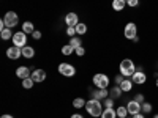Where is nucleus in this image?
Wrapping results in <instances>:
<instances>
[{
  "mask_svg": "<svg viewBox=\"0 0 158 118\" xmlns=\"http://www.w3.org/2000/svg\"><path fill=\"white\" fill-rule=\"evenodd\" d=\"M131 81H133V84H136V85H142V84H146V81H147V76H146V73L142 71V68H138L136 69V73L131 76Z\"/></svg>",
  "mask_w": 158,
  "mask_h": 118,
  "instance_id": "obj_8",
  "label": "nucleus"
},
{
  "mask_svg": "<svg viewBox=\"0 0 158 118\" xmlns=\"http://www.w3.org/2000/svg\"><path fill=\"white\" fill-rule=\"evenodd\" d=\"M74 52H76V55H77V57H82V55L85 54V49H84V47L81 46V47H77V49H76Z\"/></svg>",
  "mask_w": 158,
  "mask_h": 118,
  "instance_id": "obj_32",
  "label": "nucleus"
},
{
  "mask_svg": "<svg viewBox=\"0 0 158 118\" xmlns=\"http://www.w3.org/2000/svg\"><path fill=\"white\" fill-rule=\"evenodd\" d=\"M73 50H74V47H71L70 44H65V46L62 47V54L68 57V55H71V54H73Z\"/></svg>",
  "mask_w": 158,
  "mask_h": 118,
  "instance_id": "obj_28",
  "label": "nucleus"
},
{
  "mask_svg": "<svg viewBox=\"0 0 158 118\" xmlns=\"http://www.w3.org/2000/svg\"><path fill=\"white\" fill-rule=\"evenodd\" d=\"M156 87H158V77H156Z\"/></svg>",
  "mask_w": 158,
  "mask_h": 118,
  "instance_id": "obj_39",
  "label": "nucleus"
},
{
  "mask_svg": "<svg viewBox=\"0 0 158 118\" xmlns=\"http://www.w3.org/2000/svg\"><path fill=\"white\" fill-rule=\"evenodd\" d=\"M152 104L150 102H142V106H141V112L142 113H150L152 112Z\"/></svg>",
  "mask_w": 158,
  "mask_h": 118,
  "instance_id": "obj_27",
  "label": "nucleus"
},
{
  "mask_svg": "<svg viewBox=\"0 0 158 118\" xmlns=\"http://www.w3.org/2000/svg\"><path fill=\"white\" fill-rule=\"evenodd\" d=\"M35 82H44V79H46V71L44 69H35L30 76Z\"/></svg>",
  "mask_w": 158,
  "mask_h": 118,
  "instance_id": "obj_12",
  "label": "nucleus"
},
{
  "mask_svg": "<svg viewBox=\"0 0 158 118\" xmlns=\"http://www.w3.org/2000/svg\"><path fill=\"white\" fill-rule=\"evenodd\" d=\"M85 110L89 112V115L90 116H101V113H103V104L100 102V99H95V98H92V99H89L87 102H85Z\"/></svg>",
  "mask_w": 158,
  "mask_h": 118,
  "instance_id": "obj_1",
  "label": "nucleus"
},
{
  "mask_svg": "<svg viewBox=\"0 0 158 118\" xmlns=\"http://www.w3.org/2000/svg\"><path fill=\"white\" fill-rule=\"evenodd\" d=\"M120 88H122L123 93H130L131 88H133V81H131V79H123V82L120 84Z\"/></svg>",
  "mask_w": 158,
  "mask_h": 118,
  "instance_id": "obj_17",
  "label": "nucleus"
},
{
  "mask_svg": "<svg viewBox=\"0 0 158 118\" xmlns=\"http://www.w3.org/2000/svg\"><path fill=\"white\" fill-rule=\"evenodd\" d=\"M67 35H68L70 38H73L74 35H77V33H76V27H68V29H67Z\"/></svg>",
  "mask_w": 158,
  "mask_h": 118,
  "instance_id": "obj_31",
  "label": "nucleus"
},
{
  "mask_svg": "<svg viewBox=\"0 0 158 118\" xmlns=\"http://www.w3.org/2000/svg\"><path fill=\"white\" fill-rule=\"evenodd\" d=\"M92 82H94V85L97 88H108L109 85V77L106 74H103V73H97L94 76V79H92Z\"/></svg>",
  "mask_w": 158,
  "mask_h": 118,
  "instance_id": "obj_3",
  "label": "nucleus"
},
{
  "mask_svg": "<svg viewBox=\"0 0 158 118\" xmlns=\"http://www.w3.org/2000/svg\"><path fill=\"white\" fill-rule=\"evenodd\" d=\"M153 118H158V113H156V115H155V116H153Z\"/></svg>",
  "mask_w": 158,
  "mask_h": 118,
  "instance_id": "obj_40",
  "label": "nucleus"
},
{
  "mask_svg": "<svg viewBox=\"0 0 158 118\" xmlns=\"http://www.w3.org/2000/svg\"><path fill=\"white\" fill-rule=\"evenodd\" d=\"M133 118H146V116H144V113H142V112H139V113L133 115Z\"/></svg>",
  "mask_w": 158,
  "mask_h": 118,
  "instance_id": "obj_36",
  "label": "nucleus"
},
{
  "mask_svg": "<svg viewBox=\"0 0 158 118\" xmlns=\"http://www.w3.org/2000/svg\"><path fill=\"white\" fill-rule=\"evenodd\" d=\"M6 57H8L10 60H18V58H21V57H22V49L18 47V46L8 47V49H6Z\"/></svg>",
  "mask_w": 158,
  "mask_h": 118,
  "instance_id": "obj_9",
  "label": "nucleus"
},
{
  "mask_svg": "<svg viewBox=\"0 0 158 118\" xmlns=\"http://www.w3.org/2000/svg\"><path fill=\"white\" fill-rule=\"evenodd\" d=\"M135 101H138L139 104H142V102H146V101H144V95H142V93H138V95L135 96Z\"/></svg>",
  "mask_w": 158,
  "mask_h": 118,
  "instance_id": "obj_34",
  "label": "nucleus"
},
{
  "mask_svg": "<svg viewBox=\"0 0 158 118\" xmlns=\"http://www.w3.org/2000/svg\"><path fill=\"white\" fill-rule=\"evenodd\" d=\"M70 118H84V116H82V115H79V113H73Z\"/></svg>",
  "mask_w": 158,
  "mask_h": 118,
  "instance_id": "obj_37",
  "label": "nucleus"
},
{
  "mask_svg": "<svg viewBox=\"0 0 158 118\" xmlns=\"http://www.w3.org/2000/svg\"><path fill=\"white\" fill-rule=\"evenodd\" d=\"M117 118H127L130 113H128V109H127V106H120L117 110Z\"/></svg>",
  "mask_w": 158,
  "mask_h": 118,
  "instance_id": "obj_23",
  "label": "nucleus"
},
{
  "mask_svg": "<svg viewBox=\"0 0 158 118\" xmlns=\"http://www.w3.org/2000/svg\"><path fill=\"white\" fill-rule=\"evenodd\" d=\"M32 36H33V39H40V38H41V32H40V30H35V32L32 33Z\"/></svg>",
  "mask_w": 158,
  "mask_h": 118,
  "instance_id": "obj_35",
  "label": "nucleus"
},
{
  "mask_svg": "<svg viewBox=\"0 0 158 118\" xmlns=\"http://www.w3.org/2000/svg\"><path fill=\"white\" fill-rule=\"evenodd\" d=\"M139 5V0H127V6L130 8H136Z\"/></svg>",
  "mask_w": 158,
  "mask_h": 118,
  "instance_id": "obj_30",
  "label": "nucleus"
},
{
  "mask_svg": "<svg viewBox=\"0 0 158 118\" xmlns=\"http://www.w3.org/2000/svg\"><path fill=\"white\" fill-rule=\"evenodd\" d=\"M0 118H15V116H13V115H2Z\"/></svg>",
  "mask_w": 158,
  "mask_h": 118,
  "instance_id": "obj_38",
  "label": "nucleus"
},
{
  "mask_svg": "<svg viewBox=\"0 0 158 118\" xmlns=\"http://www.w3.org/2000/svg\"><path fill=\"white\" fill-rule=\"evenodd\" d=\"M127 118H133V116H127Z\"/></svg>",
  "mask_w": 158,
  "mask_h": 118,
  "instance_id": "obj_41",
  "label": "nucleus"
},
{
  "mask_svg": "<svg viewBox=\"0 0 158 118\" xmlns=\"http://www.w3.org/2000/svg\"><path fill=\"white\" fill-rule=\"evenodd\" d=\"M3 21H5L8 29H13V27H16V25L19 24V18H18V14L15 11H8L5 14V18H3Z\"/></svg>",
  "mask_w": 158,
  "mask_h": 118,
  "instance_id": "obj_7",
  "label": "nucleus"
},
{
  "mask_svg": "<svg viewBox=\"0 0 158 118\" xmlns=\"http://www.w3.org/2000/svg\"><path fill=\"white\" fill-rule=\"evenodd\" d=\"M104 107L112 109V107H114V99H112V98H106V99H104Z\"/></svg>",
  "mask_w": 158,
  "mask_h": 118,
  "instance_id": "obj_29",
  "label": "nucleus"
},
{
  "mask_svg": "<svg viewBox=\"0 0 158 118\" xmlns=\"http://www.w3.org/2000/svg\"><path fill=\"white\" fill-rule=\"evenodd\" d=\"M13 35H15V33H13L11 29H8V27L5 30L0 32V36H2V39H5V41H6V39H10V38H13Z\"/></svg>",
  "mask_w": 158,
  "mask_h": 118,
  "instance_id": "obj_26",
  "label": "nucleus"
},
{
  "mask_svg": "<svg viewBox=\"0 0 158 118\" xmlns=\"http://www.w3.org/2000/svg\"><path fill=\"white\" fill-rule=\"evenodd\" d=\"M141 106H142V104H139V102H138V101H135V99L128 101V104H127L128 113H130L131 116L136 115V113H139V112H141Z\"/></svg>",
  "mask_w": 158,
  "mask_h": 118,
  "instance_id": "obj_10",
  "label": "nucleus"
},
{
  "mask_svg": "<svg viewBox=\"0 0 158 118\" xmlns=\"http://www.w3.org/2000/svg\"><path fill=\"white\" fill-rule=\"evenodd\" d=\"M71 47H74V50L77 49V47H81L82 46V41H81V38L79 36H73V38H70V43H68Z\"/></svg>",
  "mask_w": 158,
  "mask_h": 118,
  "instance_id": "obj_22",
  "label": "nucleus"
},
{
  "mask_svg": "<svg viewBox=\"0 0 158 118\" xmlns=\"http://www.w3.org/2000/svg\"><path fill=\"white\" fill-rule=\"evenodd\" d=\"M76 33H77V35H85V33H87V25H85L84 22H79V24L76 25Z\"/></svg>",
  "mask_w": 158,
  "mask_h": 118,
  "instance_id": "obj_24",
  "label": "nucleus"
},
{
  "mask_svg": "<svg viewBox=\"0 0 158 118\" xmlns=\"http://www.w3.org/2000/svg\"><path fill=\"white\" fill-rule=\"evenodd\" d=\"M123 35H125L127 39H131V41H133V39L138 36V25L135 22H128L125 25V29H123Z\"/></svg>",
  "mask_w": 158,
  "mask_h": 118,
  "instance_id": "obj_5",
  "label": "nucleus"
},
{
  "mask_svg": "<svg viewBox=\"0 0 158 118\" xmlns=\"http://www.w3.org/2000/svg\"><path fill=\"white\" fill-rule=\"evenodd\" d=\"M123 79H125V77H123L122 74H118V76H115V79H114V82H115L117 85H120V84L123 82Z\"/></svg>",
  "mask_w": 158,
  "mask_h": 118,
  "instance_id": "obj_33",
  "label": "nucleus"
},
{
  "mask_svg": "<svg viewBox=\"0 0 158 118\" xmlns=\"http://www.w3.org/2000/svg\"><path fill=\"white\" fill-rule=\"evenodd\" d=\"M65 22H67L68 27H76L79 24V18H77L76 13H68V14L65 16Z\"/></svg>",
  "mask_w": 158,
  "mask_h": 118,
  "instance_id": "obj_11",
  "label": "nucleus"
},
{
  "mask_svg": "<svg viewBox=\"0 0 158 118\" xmlns=\"http://www.w3.org/2000/svg\"><path fill=\"white\" fill-rule=\"evenodd\" d=\"M11 41H13V46H18V47L22 49L24 46H27V33H24V32L21 30V32H18V33L13 35Z\"/></svg>",
  "mask_w": 158,
  "mask_h": 118,
  "instance_id": "obj_4",
  "label": "nucleus"
},
{
  "mask_svg": "<svg viewBox=\"0 0 158 118\" xmlns=\"http://www.w3.org/2000/svg\"><path fill=\"white\" fill-rule=\"evenodd\" d=\"M22 57H25V58H33L35 57V47H32V46H24L22 47Z\"/></svg>",
  "mask_w": 158,
  "mask_h": 118,
  "instance_id": "obj_15",
  "label": "nucleus"
},
{
  "mask_svg": "<svg viewBox=\"0 0 158 118\" xmlns=\"http://www.w3.org/2000/svg\"><path fill=\"white\" fill-rule=\"evenodd\" d=\"M94 98L95 99H106V98H109L108 88H97V91L94 93Z\"/></svg>",
  "mask_w": 158,
  "mask_h": 118,
  "instance_id": "obj_14",
  "label": "nucleus"
},
{
  "mask_svg": "<svg viewBox=\"0 0 158 118\" xmlns=\"http://www.w3.org/2000/svg\"><path fill=\"white\" fill-rule=\"evenodd\" d=\"M122 88H120V85H115V87H112L111 88V93H109V98H112V99H118V98H122Z\"/></svg>",
  "mask_w": 158,
  "mask_h": 118,
  "instance_id": "obj_16",
  "label": "nucleus"
},
{
  "mask_svg": "<svg viewBox=\"0 0 158 118\" xmlns=\"http://www.w3.org/2000/svg\"><path fill=\"white\" fill-rule=\"evenodd\" d=\"M57 69H59V73H60L62 76H65V77H73V76L76 74V68L73 66V65H70V63H60Z\"/></svg>",
  "mask_w": 158,
  "mask_h": 118,
  "instance_id": "obj_6",
  "label": "nucleus"
},
{
  "mask_svg": "<svg viewBox=\"0 0 158 118\" xmlns=\"http://www.w3.org/2000/svg\"><path fill=\"white\" fill-rule=\"evenodd\" d=\"M22 32H24V33H27V35H29V33L32 35V33L35 32L33 24H32V22H29V21H27V22H22Z\"/></svg>",
  "mask_w": 158,
  "mask_h": 118,
  "instance_id": "obj_21",
  "label": "nucleus"
},
{
  "mask_svg": "<svg viewBox=\"0 0 158 118\" xmlns=\"http://www.w3.org/2000/svg\"><path fill=\"white\" fill-rule=\"evenodd\" d=\"M100 118H117V112L114 110V107L112 109L104 107V110H103V113H101Z\"/></svg>",
  "mask_w": 158,
  "mask_h": 118,
  "instance_id": "obj_19",
  "label": "nucleus"
},
{
  "mask_svg": "<svg viewBox=\"0 0 158 118\" xmlns=\"http://www.w3.org/2000/svg\"><path fill=\"white\" fill-rule=\"evenodd\" d=\"M16 76L19 77V79H27V77H30L32 76V73H30V68H27V66H19L18 69H16Z\"/></svg>",
  "mask_w": 158,
  "mask_h": 118,
  "instance_id": "obj_13",
  "label": "nucleus"
},
{
  "mask_svg": "<svg viewBox=\"0 0 158 118\" xmlns=\"http://www.w3.org/2000/svg\"><path fill=\"white\" fill-rule=\"evenodd\" d=\"M85 99L84 98H74L73 99V107L74 109H82V107H85Z\"/></svg>",
  "mask_w": 158,
  "mask_h": 118,
  "instance_id": "obj_20",
  "label": "nucleus"
},
{
  "mask_svg": "<svg viewBox=\"0 0 158 118\" xmlns=\"http://www.w3.org/2000/svg\"><path fill=\"white\" fill-rule=\"evenodd\" d=\"M33 85H35V81H33L32 77H27V79H24V81H22V87L25 90H30Z\"/></svg>",
  "mask_w": 158,
  "mask_h": 118,
  "instance_id": "obj_25",
  "label": "nucleus"
},
{
  "mask_svg": "<svg viewBox=\"0 0 158 118\" xmlns=\"http://www.w3.org/2000/svg\"><path fill=\"white\" fill-rule=\"evenodd\" d=\"M118 71H120V74H122L125 79H130L131 76H133V74L136 73V66H135L133 60H130V58H123V60L120 61Z\"/></svg>",
  "mask_w": 158,
  "mask_h": 118,
  "instance_id": "obj_2",
  "label": "nucleus"
},
{
  "mask_svg": "<svg viewBox=\"0 0 158 118\" xmlns=\"http://www.w3.org/2000/svg\"><path fill=\"white\" fill-rule=\"evenodd\" d=\"M127 6V0H112V10L114 11H122Z\"/></svg>",
  "mask_w": 158,
  "mask_h": 118,
  "instance_id": "obj_18",
  "label": "nucleus"
}]
</instances>
